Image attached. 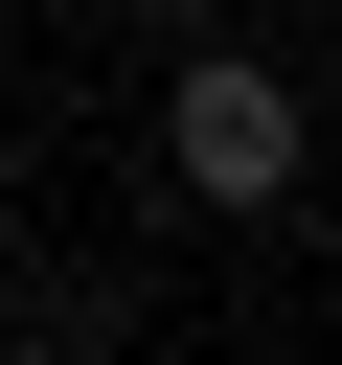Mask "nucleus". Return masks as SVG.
Returning <instances> with one entry per match:
<instances>
[{
  "label": "nucleus",
  "mask_w": 342,
  "mask_h": 365,
  "mask_svg": "<svg viewBox=\"0 0 342 365\" xmlns=\"http://www.w3.org/2000/svg\"><path fill=\"white\" fill-rule=\"evenodd\" d=\"M296 160H319L296 68H251V46L182 23V68H160V182H182V205H296Z\"/></svg>",
  "instance_id": "f257e3e1"
},
{
  "label": "nucleus",
  "mask_w": 342,
  "mask_h": 365,
  "mask_svg": "<svg viewBox=\"0 0 342 365\" xmlns=\"http://www.w3.org/2000/svg\"><path fill=\"white\" fill-rule=\"evenodd\" d=\"M114 23H205V0H114Z\"/></svg>",
  "instance_id": "f03ea898"
},
{
  "label": "nucleus",
  "mask_w": 342,
  "mask_h": 365,
  "mask_svg": "<svg viewBox=\"0 0 342 365\" xmlns=\"http://www.w3.org/2000/svg\"><path fill=\"white\" fill-rule=\"evenodd\" d=\"M0 365H68V342H0Z\"/></svg>",
  "instance_id": "7ed1b4c3"
}]
</instances>
